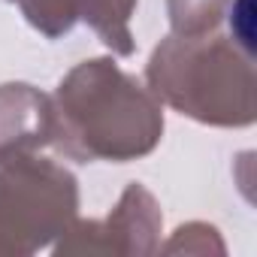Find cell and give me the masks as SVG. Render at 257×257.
<instances>
[{"label":"cell","instance_id":"1","mask_svg":"<svg viewBox=\"0 0 257 257\" xmlns=\"http://www.w3.org/2000/svg\"><path fill=\"white\" fill-rule=\"evenodd\" d=\"M52 146L76 164H127L149 158L164 140V106L112 58L76 64L52 94Z\"/></svg>","mask_w":257,"mask_h":257},{"label":"cell","instance_id":"7","mask_svg":"<svg viewBox=\"0 0 257 257\" xmlns=\"http://www.w3.org/2000/svg\"><path fill=\"white\" fill-rule=\"evenodd\" d=\"M230 0H167L170 31L176 37L215 34L224 25Z\"/></svg>","mask_w":257,"mask_h":257},{"label":"cell","instance_id":"5","mask_svg":"<svg viewBox=\"0 0 257 257\" xmlns=\"http://www.w3.org/2000/svg\"><path fill=\"white\" fill-rule=\"evenodd\" d=\"M55 140L52 97L28 82L0 85V149L43 152Z\"/></svg>","mask_w":257,"mask_h":257},{"label":"cell","instance_id":"9","mask_svg":"<svg viewBox=\"0 0 257 257\" xmlns=\"http://www.w3.org/2000/svg\"><path fill=\"white\" fill-rule=\"evenodd\" d=\"M224 19L230 22V40L254 58V0H230Z\"/></svg>","mask_w":257,"mask_h":257},{"label":"cell","instance_id":"3","mask_svg":"<svg viewBox=\"0 0 257 257\" xmlns=\"http://www.w3.org/2000/svg\"><path fill=\"white\" fill-rule=\"evenodd\" d=\"M79 218V179L40 152L0 149V257L52 248Z\"/></svg>","mask_w":257,"mask_h":257},{"label":"cell","instance_id":"8","mask_svg":"<svg viewBox=\"0 0 257 257\" xmlns=\"http://www.w3.org/2000/svg\"><path fill=\"white\" fill-rule=\"evenodd\" d=\"M158 251H164V254H224L227 248H224V242H221V233H218V227H212V224H206V221H191V224H182L173 236H170V242H161V248Z\"/></svg>","mask_w":257,"mask_h":257},{"label":"cell","instance_id":"6","mask_svg":"<svg viewBox=\"0 0 257 257\" xmlns=\"http://www.w3.org/2000/svg\"><path fill=\"white\" fill-rule=\"evenodd\" d=\"M140 0H82L79 22L88 25L97 40L118 58H131L137 43L131 31V19L137 13Z\"/></svg>","mask_w":257,"mask_h":257},{"label":"cell","instance_id":"4","mask_svg":"<svg viewBox=\"0 0 257 257\" xmlns=\"http://www.w3.org/2000/svg\"><path fill=\"white\" fill-rule=\"evenodd\" d=\"M161 233H164L161 203L143 182H131L103 221L76 218L70 230L52 245V251L58 257H70V254L146 257V254H158Z\"/></svg>","mask_w":257,"mask_h":257},{"label":"cell","instance_id":"2","mask_svg":"<svg viewBox=\"0 0 257 257\" xmlns=\"http://www.w3.org/2000/svg\"><path fill=\"white\" fill-rule=\"evenodd\" d=\"M146 85L161 106L209 127H251L257 118L254 58L218 31L164 37L146 64Z\"/></svg>","mask_w":257,"mask_h":257}]
</instances>
